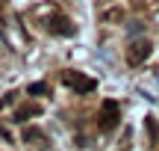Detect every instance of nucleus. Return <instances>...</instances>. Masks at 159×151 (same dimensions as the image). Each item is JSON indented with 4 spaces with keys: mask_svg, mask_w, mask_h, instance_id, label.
Instances as JSON below:
<instances>
[{
    "mask_svg": "<svg viewBox=\"0 0 159 151\" xmlns=\"http://www.w3.org/2000/svg\"><path fill=\"white\" fill-rule=\"evenodd\" d=\"M118 119H121V104L115 98H106L100 104V113H97V128L100 130H112L115 124H118Z\"/></svg>",
    "mask_w": 159,
    "mask_h": 151,
    "instance_id": "f257e3e1",
    "label": "nucleus"
},
{
    "mask_svg": "<svg viewBox=\"0 0 159 151\" xmlns=\"http://www.w3.org/2000/svg\"><path fill=\"white\" fill-rule=\"evenodd\" d=\"M150 51H153V45H150L148 39H136V41H130V45H127L124 59H127V65L139 68V65H144V59L150 56Z\"/></svg>",
    "mask_w": 159,
    "mask_h": 151,
    "instance_id": "f03ea898",
    "label": "nucleus"
},
{
    "mask_svg": "<svg viewBox=\"0 0 159 151\" xmlns=\"http://www.w3.org/2000/svg\"><path fill=\"white\" fill-rule=\"evenodd\" d=\"M65 86L68 89H74L77 95H91L97 89V80L94 77H89V74H83V71H65Z\"/></svg>",
    "mask_w": 159,
    "mask_h": 151,
    "instance_id": "7ed1b4c3",
    "label": "nucleus"
},
{
    "mask_svg": "<svg viewBox=\"0 0 159 151\" xmlns=\"http://www.w3.org/2000/svg\"><path fill=\"white\" fill-rule=\"evenodd\" d=\"M44 27L50 30L53 36H62V39H68V36H74V24H71V21H68L65 15H50V18L44 21Z\"/></svg>",
    "mask_w": 159,
    "mask_h": 151,
    "instance_id": "20e7f679",
    "label": "nucleus"
},
{
    "mask_svg": "<svg viewBox=\"0 0 159 151\" xmlns=\"http://www.w3.org/2000/svg\"><path fill=\"white\" fill-rule=\"evenodd\" d=\"M39 113H41V107L30 104V107H24V110H18V113H15V122H27V116H39Z\"/></svg>",
    "mask_w": 159,
    "mask_h": 151,
    "instance_id": "39448f33",
    "label": "nucleus"
},
{
    "mask_svg": "<svg viewBox=\"0 0 159 151\" xmlns=\"http://www.w3.org/2000/svg\"><path fill=\"white\" fill-rule=\"evenodd\" d=\"M24 142H44V134L39 128H27L24 130Z\"/></svg>",
    "mask_w": 159,
    "mask_h": 151,
    "instance_id": "423d86ee",
    "label": "nucleus"
},
{
    "mask_svg": "<svg viewBox=\"0 0 159 151\" xmlns=\"http://www.w3.org/2000/svg\"><path fill=\"white\" fill-rule=\"evenodd\" d=\"M27 92H30V95H44V92H47V83H33Z\"/></svg>",
    "mask_w": 159,
    "mask_h": 151,
    "instance_id": "0eeeda50",
    "label": "nucleus"
}]
</instances>
